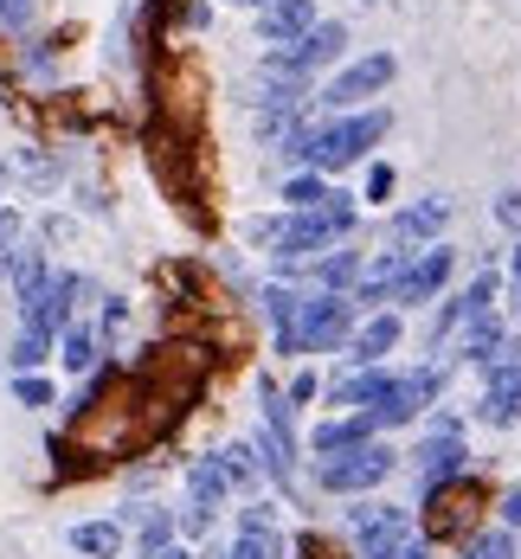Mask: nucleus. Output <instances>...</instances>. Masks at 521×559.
Wrapping results in <instances>:
<instances>
[{
    "label": "nucleus",
    "instance_id": "4c0bfd02",
    "mask_svg": "<svg viewBox=\"0 0 521 559\" xmlns=\"http://www.w3.org/2000/svg\"><path fill=\"white\" fill-rule=\"evenodd\" d=\"M380 559H431V547H425V540H418V534H412V540H400V547H393V554H380Z\"/></svg>",
    "mask_w": 521,
    "mask_h": 559
},
{
    "label": "nucleus",
    "instance_id": "72a5a7b5",
    "mask_svg": "<svg viewBox=\"0 0 521 559\" xmlns=\"http://www.w3.org/2000/svg\"><path fill=\"white\" fill-rule=\"evenodd\" d=\"M26 20H33V0H0V26L7 33H20Z\"/></svg>",
    "mask_w": 521,
    "mask_h": 559
},
{
    "label": "nucleus",
    "instance_id": "2eb2a0df",
    "mask_svg": "<svg viewBox=\"0 0 521 559\" xmlns=\"http://www.w3.org/2000/svg\"><path fill=\"white\" fill-rule=\"evenodd\" d=\"M309 26H316V0H271L258 13V39L264 46H296Z\"/></svg>",
    "mask_w": 521,
    "mask_h": 559
},
{
    "label": "nucleus",
    "instance_id": "a211bd4d",
    "mask_svg": "<svg viewBox=\"0 0 521 559\" xmlns=\"http://www.w3.org/2000/svg\"><path fill=\"white\" fill-rule=\"evenodd\" d=\"M0 271H7V283H13V296H20V302H33V296L52 283V271H46V251H33V245H13V251L0 258Z\"/></svg>",
    "mask_w": 521,
    "mask_h": 559
},
{
    "label": "nucleus",
    "instance_id": "7c9ffc66",
    "mask_svg": "<svg viewBox=\"0 0 521 559\" xmlns=\"http://www.w3.org/2000/svg\"><path fill=\"white\" fill-rule=\"evenodd\" d=\"M238 534H284V527H277V508L271 502H245L238 508Z\"/></svg>",
    "mask_w": 521,
    "mask_h": 559
},
{
    "label": "nucleus",
    "instance_id": "423d86ee",
    "mask_svg": "<svg viewBox=\"0 0 521 559\" xmlns=\"http://www.w3.org/2000/svg\"><path fill=\"white\" fill-rule=\"evenodd\" d=\"M393 78H400V58H393V52H367V58H354V64H342V71L329 78L322 104H329V110H360V104H367V97H380Z\"/></svg>",
    "mask_w": 521,
    "mask_h": 559
},
{
    "label": "nucleus",
    "instance_id": "79ce46f5",
    "mask_svg": "<svg viewBox=\"0 0 521 559\" xmlns=\"http://www.w3.org/2000/svg\"><path fill=\"white\" fill-rule=\"evenodd\" d=\"M238 7H258V13H264V7H271V0H238Z\"/></svg>",
    "mask_w": 521,
    "mask_h": 559
},
{
    "label": "nucleus",
    "instance_id": "6e6552de",
    "mask_svg": "<svg viewBox=\"0 0 521 559\" xmlns=\"http://www.w3.org/2000/svg\"><path fill=\"white\" fill-rule=\"evenodd\" d=\"M451 264H458V251H451V245H425V251H412V264H405L393 302H400V309H412V302H431V296L451 283Z\"/></svg>",
    "mask_w": 521,
    "mask_h": 559
},
{
    "label": "nucleus",
    "instance_id": "c85d7f7f",
    "mask_svg": "<svg viewBox=\"0 0 521 559\" xmlns=\"http://www.w3.org/2000/svg\"><path fill=\"white\" fill-rule=\"evenodd\" d=\"M122 322H129V302H122V296H104V322H97V347H104V354H116Z\"/></svg>",
    "mask_w": 521,
    "mask_h": 559
},
{
    "label": "nucleus",
    "instance_id": "f704fd0d",
    "mask_svg": "<svg viewBox=\"0 0 521 559\" xmlns=\"http://www.w3.org/2000/svg\"><path fill=\"white\" fill-rule=\"evenodd\" d=\"M13 245H20V213H13V206H0V258H7Z\"/></svg>",
    "mask_w": 521,
    "mask_h": 559
},
{
    "label": "nucleus",
    "instance_id": "39448f33",
    "mask_svg": "<svg viewBox=\"0 0 521 559\" xmlns=\"http://www.w3.org/2000/svg\"><path fill=\"white\" fill-rule=\"evenodd\" d=\"M445 392V367H412V373H393V386L380 392V405L367 412L380 431H393V425H412L431 399Z\"/></svg>",
    "mask_w": 521,
    "mask_h": 559
},
{
    "label": "nucleus",
    "instance_id": "ddd939ff",
    "mask_svg": "<svg viewBox=\"0 0 521 559\" xmlns=\"http://www.w3.org/2000/svg\"><path fill=\"white\" fill-rule=\"evenodd\" d=\"M445 225H451V200H438V193L431 200H412L405 213H393V245L400 251H425Z\"/></svg>",
    "mask_w": 521,
    "mask_h": 559
},
{
    "label": "nucleus",
    "instance_id": "0eeeda50",
    "mask_svg": "<svg viewBox=\"0 0 521 559\" xmlns=\"http://www.w3.org/2000/svg\"><path fill=\"white\" fill-rule=\"evenodd\" d=\"M347 534H354V554L360 559H380V554H393L400 540H412V514L393 502H354L347 508Z\"/></svg>",
    "mask_w": 521,
    "mask_h": 559
},
{
    "label": "nucleus",
    "instance_id": "37998d69",
    "mask_svg": "<svg viewBox=\"0 0 521 559\" xmlns=\"http://www.w3.org/2000/svg\"><path fill=\"white\" fill-rule=\"evenodd\" d=\"M7 174H13V168H7V162H0V187H7ZM0 206H7V200H0Z\"/></svg>",
    "mask_w": 521,
    "mask_h": 559
},
{
    "label": "nucleus",
    "instance_id": "dca6fc26",
    "mask_svg": "<svg viewBox=\"0 0 521 559\" xmlns=\"http://www.w3.org/2000/svg\"><path fill=\"white\" fill-rule=\"evenodd\" d=\"M458 354L470 360V367H502V360H516L521 347L509 341V329H502L496 316H476V322L463 329V347H458Z\"/></svg>",
    "mask_w": 521,
    "mask_h": 559
},
{
    "label": "nucleus",
    "instance_id": "cd10ccee",
    "mask_svg": "<svg viewBox=\"0 0 521 559\" xmlns=\"http://www.w3.org/2000/svg\"><path fill=\"white\" fill-rule=\"evenodd\" d=\"M226 559H284V534H232Z\"/></svg>",
    "mask_w": 521,
    "mask_h": 559
},
{
    "label": "nucleus",
    "instance_id": "4be33fe9",
    "mask_svg": "<svg viewBox=\"0 0 521 559\" xmlns=\"http://www.w3.org/2000/svg\"><path fill=\"white\" fill-rule=\"evenodd\" d=\"M264 316H271V329H277V354L289 360V335H296V316H303V296H296L289 283H271V289H264Z\"/></svg>",
    "mask_w": 521,
    "mask_h": 559
},
{
    "label": "nucleus",
    "instance_id": "e433bc0d",
    "mask_svg": "<svg viewBox=\"0 0 521 559\" xmlns=\"http://www.w3.org/2000/svg\"><path fill=\"white\" fill-rule=\"evenodd\" d=\"M502 527H521V483L502 489Z\"/></svg>",
    "mask_w": 521,
    "mask_h": 559
},
{
    "label": "nucleus",
    "instance_id": "aec40b11",
    "mask_svg": "<svg viewBox=\"0 0 521 559\" xmlns=\"http://www.w3.org/2000/svg\"><path fill=\"white\" fill-rule=\"evenodd\" d=\"M309 277H316V289H329V296H354V283H360V251H322L316 264H303Z\"/></svg>",
    "mask_w": 521,
    "mask_h": 559
},
{
    "label": "nucleus",
    "instance_id": "9d476101",
    "mask_svg": "<svg viewBox=\"0 0 521 559\" xmlns=\"http://www.w3.org/2000/svg\"><path fill=\"white\" fill-rule=\"evenodd\" d=\"M400 309H374L367 322H354V335H347V367H380L393 347H400Z\"/></svg>",
    "mask_w": 521,
    "mask_h": 559
},
{
    "label": "nucleus",
    "instance_id": "c9c22d12",
    "mask_svg": "<svg viewBox=\"0 0 521 559\" xmlns=\"http://www.w3.org/2000/svg\"><path fill=\"white\" fill-rule=\"evenodd\" d=\"M393 193V168L380 162V168H367V200H387Z\"/></svg>",
    "mask_w": 521,
    "mask_h": 559
},
{
    "label": "nucleus",
    "instance_id": "58836bf2",
    "mask_svg": "<svg viewBox=\"0 0 521 559\" xmlns=\"http://www.w3.org/2000/svg\"><path fill=\"white\" fill-rule=\"evenodd\" d=\"M496 219H502V225H521V193H502V200H496Z\"/></svg>",
    "mask_w": 521,
    "mask_h": 559
},
{
    "label": "nucleus",
    "instance_id": "412c9836",
    "mask_svg": "<svg viewBox=\"0 0 521 559\" xmlns=\"http://www.w3.org/2000/svg\"><path fill=\"white\" fill-rule=\"evenodd\" d=\"M232 496V476L220 456H193L187 463V502H206V508H226Z\"/></svg>",
    "mask_w": 521,
    "mask_h": 559
},
{
    "label": "nucleus",
    "instance_id": "4468645a",
    "mask_svg": "<svg viewBox=\"0 0 521 559\" xmlns=\"http://www.w3.org/2000/svg\"><path fill=\"white\" fill-rule=\"evenodd\" d=\"M374 418L367 412H335V418H322L316 431H309V450L316 456H342V450H360V444H374Z\"/></svg>",
    "mask_w": 521,
    "mask_h": 559
},
{
    "label": "nucleus",
    "instance_id": "5701e85b",
    "mask_svg": "<svg viewBox=\"0 0 521 559\" xmlns=\"http://www.w3.org/2000/svg\"><path fill=\"white\" fill-rule=\"evenodd\" d=\"M58 360H64L71 373H91V367L104 360V347H97V329H91V322H71V329L58 335Z\"/></svg>",
    "mask_w": 521,
    "mask_h": 559
},
{
    "label": "nucleus",
    "instance_id": "f3484780",
    "mask_svg": "<svg viewBox=\"0 0 521 559\" xmlns=\"http://www.w3.org/2000/svg\"><path fill=\"white\" fill-rule=\"evenodd\" d=\"M387 386H393L387 367H354V373H342V380L329 386V405H335V412H374Z\"/></svg>",
    "mask_w": 521,
    "mask_h": 559
},
{
    "label": "nucleus",
    "instance_id": "bb28decb",
    "mask_svg": "<svg viewBox=\"0 0 521 559\" xmlns=\"http://www.w3.org/2000/svg\"><path fill=\"white\" fill-rule=\"evenodd\" d=\"M322 200H329V180H322L316 168L289 174V180H284V206H289V213H309V206H322Z\"/></svg>",
    "mask_w": 521,
    "mask_h": 559
},
{
    "label": "nucleus",
    "instance_id": "ea45409f",
    "mask_svg": "<svg viewBox=\"0 0 521 559\" xmlns=\"http://www.w3.org/2000/svg\"><path fill=\"white\" fill-rule=\"evenodd\" d=\"M284 399H316V373H296V380H289V392Z\"/></svg>",
    "mask_w": 521,
    "mask_h": 559
},
{
    "label": "nucleus",
    "instance_id": "20e7f679",
    "mask_svg": "<svg viewBox=\"0 0 521 559\" xmlns=\"http://www.w3.org/2000/svg\"><path fill=\"white\" fill-rule=\"evenodd\" d=\"M91 296H97V283L84 277V271H52V283L26 302V322H20V329H39V335L58 341L71 322H78V309H84Z\"/></svg>",
    "mask_w": 521,
    "mask_h": 559
},
{
    "label": "nucleus",
    "instance_id": "c756f323",
    "mask_svg": "<svg viewBox=\"0 0 521 559\" xmlns=\"http://www.w3.org/2000/svg\"><path fill=\"white\" fill-rule=\"evenodd\" d=\"M7 168H13V174H26L33 187H52V180H58V168L46 162V155H39V148H20V155H13Z\"/></svg>",
    "mask_w": 521,
    "mask_h": 559
},
{
    "label": "nucleus",
    "instance_id": "b1692460",
    "mask_svg": "<svg viewBox=\"0 0 521 559\" xmlns=\"http://www.w3.org/2000/svg\"><path fill=\"white\" fill-rule=\"evenodd\" d=\"M52 354H58L52 335H39V329H20V335H13V347H7V367H13V373H39Z\"/></svg>",
    "mask_w": 521,
    "mask_h": 559
},
{
    "label": "nucleus",
    "instance_id": "a19ab883",
    "mask_svg": "<svg viewBox=\"0 0 521 559\" xmlns=\"http://www.w3.org/2000/svg\"><path fill=\"white\" fill-rule=\"evenodd\" d=\"M155 559H193V547H187V540H174V547H162Z\"/></svg>",
    "mask_w": 521,
    "mask_h": 559
},
{
    "label": "nucleus",
    "instance_id": "c03bdc74",
    "mask_svg": "<svg viewBox=\"0 0 521 559\" xmlns=\"http://www.w3.org/2000/svg\"><path fill=\"white\" fill-rule=\"evenodd\" d=\"M516 277H521V245H516Z\"/></svg>",
    "mask_w": 521,
    "mask_h": 559
},
{
    "label": "nucleus",
    "instance_id": "a878e982",
    "mask_svg": "<svg viewBox=\"0 0 521 559\" xmlns=\"http://www.w3.org/2000/svg\"><path fill=\"white\" fill-rule=\"evenodd\" d=\"M463 559H521L516 547V527H483V534H470V547Z\"/></svg>",
    "mask_w": 521,
    "mask_h": 559
},
{
    "label": "nucleus",
    "instance_id": "393cba45",
    "mask_svg": "<svg viewBox=\"0 0 521 559\" xmlns=\"http://www.w3.org/2000/svg\"><path fill=\"white\" fill-rule=\"evenodd\" d=\"M220 463H226V476H232V496L258 489V476H264V463H258V450H251V444H232V450H220Z\"/></svg>",
    "mask_w": 521,
    "mask_h": 559
},
{
    "label": "nucleus",
    "instance_id": "f8f14e48",
    "mask_svg": "<svg viewBox=\"0 0 521 559\" xmlns=\"http://www.w3.org/2000/svg\"><path fill=\"white\" fill-rule=\"evenodd\" d=\"M496 289H502V277H496V271H483V277L470 283L463 296H451V302H445V309L431 316V341H451L458 329H470L476 316H489V302H496Z\"/></svg>",
    "mask_w": 521,
    "mask_h": 559
},
{
    "label": "nucleus",
    "instance_id": "6ab92c4d",
    "mask_svg": "<svg viewBox=\"0 0 521 559\" xmlns=\"http://www.w3.org/2000/svg\"><path fill=\"white\" fill-rule=\"evenodd\" d=\"M64 540H71V554H84V559H122L129 527H122V521H78Z\"/></svg>",
    "mask_w": 521,
    "mask_h": 559
},
{
    "label": "nucleus",
    "instance_id": "9b49d317",
    "mask_svg": "<svg viewBox=\"0 0 521 559\" xmlns=\"http://www.w3.org/2000/svg\"><path fill=\"white\" fill-rule=\"evenodd\" d=\"M476 418H483V425H496V431L521 425V360L489 367V386H483V399H476Z\"/></svg>",
    "mask_w": 521,
    "mask_h": 559
},
{
    "label": "nucleus",
    "instance_id": "a18cd8bd",
    "mask_svg": "<svg viewBox=\"0 0 521 559\" xmlns=\"http://www.w3.org/2000/svg\"><path fill=\"white\" fill-rule=\"evenodd\" d=\"M0 116H7V104H0Z\"/></svg>",
    "mask_w": 521,
    "mask_h": 559
},
{
    "label": "nucleus",
    "instance_id": "7ed1b4c3",
    "mask_svg": "<svg viewBox=\"0 0 521 559\" xmlns=\"http://www.w3.org/2000/svg\"><path fill=\"white\" fill-rule=\"evenodd\" d=\"M400 469V456H393V444H360V450H342V456H322L316 463V483L329 489V496H374L387 476Z\"/></svg>",
    "mask_w": 521,
    "mask_h": 559
},
{
    "label": "nucleus",
    "instance_id": "473e14b6",
    "mask_svg": "<svg viewBox=\"0 0 521 559\" xmlns=\"http://www.w3.org/2000/svg\"><path fill=\"white\" fill-rule=\"evenodd\" d=\"M174 521H180V540H200V534H213V508H206V502H187Z\"/></svg>",
    "mask_w": 521,
    "mask_h": 559
},
{
    "label": "nucleus",
    "instance_id": "2f4dec72",
    "mask_svg": "<svg viewBox=\"0 0 521 559\" xmlns=\"http://www.w3.org/2000/svg\"><path fill=\"white\" fill-rule=\"evenodd\" d=\"M13 399H20L26 412H39V405H52V380H39V373H13Z\"/></svg>",
    "mask_w": 521,
    "mask_h": 559
},
{
    "label": "nucleus",
    "instance_id": "f257e3e1",
    "mask_svg": "<svg viewBox=\"0 0 521 559\" xmlns=\"http://www.w3.org/2000/svg\"><path fill=\"white\" fill-rule=\"evenodd\" d=\"M393 129V110H347L335 122H316V148H309V168L316 174H342L354 168L380 135Z\"/></svg>",
    "mask_w": 521,
    "mask_h": 559
},
{
    "label": "nucleus",
    "instance_id": "1a4fd4ad",
    "mask_svg": "<svg viewBox=\"0 0 521 559\" xmlns=\"http://www.w3.org/2000/svg\"><path fill=\"white\" fill-rule=\"evenodd\" d=\"M463 469H470L463 431H431L418 444V483H425V496H445V483H458Z\"/></svg>",
    "mask_w": 521,
    "mask_h": 559
},
{
    "label": "nucleus",
    "instance_id": "f03ea898",
    "mask_svg": "<svg viewBox=\"0 0 521 559\" xmlns=\"http://www.w3.org/2000/svg\"><path fill=\"white\" fill-rule=\"evenodd\" d=\"M347 335H354V296L316 289V296H303V316H296V335H289V360L296 354H335V347H347Z\"/></svg>",
    "mask_w": 521,
    "mask_h": 559
}]
</instances>
